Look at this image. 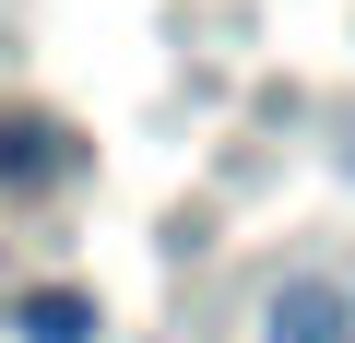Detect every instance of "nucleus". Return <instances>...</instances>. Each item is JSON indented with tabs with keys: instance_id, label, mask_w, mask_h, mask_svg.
I'll return each instance as SVG.
<instances>
[{
	"instance_id": "7ed1b4c3",
	"label": "nucleus",
	"mask_w": 355,
	"mask_h": 343,
	"mask_svg": "<svg viewBox=\"0 0 355 343\" xmlns=\"http://www.w3.org/2000/svg\"><path fill=\"white\" fill-rule=\"evenodd\" d=\"M12 331L24 343H95V296L83 284H36V296H12Z\"/></svg>"
},
{
	"instance_id": "f257e3e1",
	"label": "nucleus",
	"mask_w": 355,
	"mask_h": 343,
	"mask_svg": "<svg viewBox=\"0 0 355 343\" xmlns=\"http://www.w3.org/2000/svg\"><path fill=\"white\" fill-rule=\"evenodd\" d=\"M71 166H83V142L60 118H0V190H48V178H71Z\"/></svg>"
},
{
	"instance_id": "f03ea898",
	"label": "nucleus",
	"mask_w": 355,
	"mask_h": 343,
	"mask_svg": "<svg viewBox=\"0 0 355 343\" xmlns=\"http://www.w3.org/2000/svg\"><path fill=\"white\" fill-rule=\"evenodd\" d=\"M261 343H355V331H343V296L331 284H284L261 308Z\"/></svg>"
}]
</instances>
